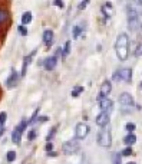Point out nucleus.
Wrapping results in <instances>:
<instances>
[{"label":"nucleus","instance_id":"nucleus-33","mask_svg":"<svg viewBox=\"0 0 142 164\" xmlns=\"http://www.w3.org/2000/svg\"><path fill=\"white\" fill-rule=\"evenodd\" d=\"M115 164H121V154H115Z\"/></svg>","mask_w":142,"mask_h":164},{"label":"nucleus","instance_id":"nucleus-6","mask_svg":"<svg viewBox=\"0 0 142 164\" xmlns=\"http://www.w3.org/2000/svg\"><path fill=\"white\" fill-rule=\"evenodd\" d=\"M79 148H81V144L76 140H69L62 144V151L65 154H75L79 151Z\"/></svg>","mask_w":142,"mask_h":164},{"label":"nucleus","instance_id":"nucleus-4","mask_svg":"<svg viewBox=\"0 0 142 164\" xmlns=\"http://www.w3.org/2000/svg\"><path fill=\"white\" fill-rule=\"evenodd\" d=\"M29 124H28V121H25L23 120L19 125L13 130V134H12V141L15 142V144H20V140H22V134H23V131L26 130V127H28Z\"/></svg>","mask_w":142,"mask_h":164},{"label":"nucleus","instance_id":"nucleus-31","mask_svg":"<svg viewBox=\"0 0 142 164\" xmlns=\"http://www.w3.org/2000/svg\"><path fill=\"white\" fill-rule=\"evenodd\" d=\"M88 3H89V0H85V2H82L81 5H79V10H83L85 7L88 6Z\"/></svg>","mask_w":142,"mask_h":164},{"label":"nucleus","instance_id":"nucleus-35","mask_svg":"<svg viewBox=\"0 0 142 164\" xmlns=\"http://www.w3.org/2000/svg\"><path fill=\"white\" fill-rule=\"evenodd\" d=\"M38 120V122L39 121H48V117H39V118H36Z\"/></svg>","mask_w":142,"mask_h":164},{"label":"nucleus","instance_id":"nucleus-29","mask_svg":"<svg viewBox=\"0 0 142 164\" xmlns=\"http://www.w3.org/2000/svg\"><path fill=\"white\" fill-rule=\"evenodd\" d=\"M135 56H142V43L139 45L137 48V50H135Z\"/></svg>","mask_w":142,"mask_h":164},{"label":"nucleus","instance_id":"nucleus-24","mask_svg":"<svg viewBox=\"0 0 142 164\" xmlns=\"http://www.w3.org/2000/svg\"><path fill=\"white\" fill-rule=\"evenodd\" d=\"M56 130H58V127H53V128H52V130H50V131H49V134H48V137H46V140H48V142H49L50 140H52V138L55 137V132H56Z\"/></svg>","mask_w":142,"mask_h":164},{"label":"nucleus","instance_id":"nucleus-27","mask_svg":"<svg viewBox=\"0 0 142 164\" xmlns=\"http://www.w3.org/2000/svg\"><path fill=\"white\" fill-rule=\"evenodd\" d=\"M131 154H132V148L131 147H126L125 150L121 151V155H131Z\"/></svg>","mask_w":142,"mask_h":164},{"label":"nucleus","instance_id":"nucleus-22","mask_svg":"<svg viewBox=\"0 0 142 164\" xmlns=\"http://www.w3.org/2000/svg\"><path fill=\"white\" fill-rule=\"evenodd\" d=\"M82 32V27L81 26H73V30H72V35H73V39H76Z\"/></svg>","mask_w":142,"mask_h":164},{"label":"nucleus","instance_id":"nucleus-21","mask_svg":"<svg viewBox=\"0 0 142 164\" xmlns=\"http://www.w3.org/2000/svg\"><path fill=\"white\" fill-rule=\"evenodd\" d=\"M82 91H83L82 87H75V88H73V91H72V97H73V98L79 97V95L82 94Z\"/></svg>","mask_w":142,"mask_h":164},{"label":"nucleus","instance_id":"nucleus-10","mask_svg":"<svg viewBox=\"0 0 142 164\" xmlns=\"http://www.w3.org/2000/svg\"><path fill=\"white\" fill-rule=\"evenodd\" d=\"M111 121V117H109V112H105V111H102L101 114L96 117V124H98L99 127H106L108 124H109Z\"/></svg>","mask_w":142,"mask_h":164},{"label":"nucleus","instance_id":"nucleus-38","mask_svg":"<svg viewBox=\"0 0 142 164\" xmlns=\"http://www.w3.org/2000/svg\"><path fill=\"white\" fill-rule=\"evenodd\" d=\"M128 164H137V163H134V161H132V163H128Z\"/></svg>","mask_w":142,"mask_h":164},{"label":"nucleus","instance_id":"nucleus-26","mask_svg":"<svg viewBox=\"0 0 142 164\" xmlns=\"http://www.w3.org/2000/svg\"><path fill=\"white\" fill-rule=\"evenodd\" d=\"M17 30H19V33H20V35H22V36H26V35H28V29H26V27L23 26H19L17 27Z\"/></svg>","mask_w":142,"mask_h":164},{"label":"nucleus","instance_id":"nucleus-12","mask_svg":"<svg viewBox=\"0 0 142 164\" xmlns=\"http://www.w3.org/2000/svg\"><path fill=\"white\" fill-rule=\"evenodd\" d=\"M19 73H17L15 69L12 71L10 73V77L7 78V81H6V85H7V88H15L17 85V82H19Z\"/></svg>","mask_w":142,"mask_h":164},{"label":"nucleus","instance_id":"nucleus-13","mask_svg":"<svg viewBox=\"0 0 142 164\" xmlns=\"http://www.w3.org/2000/svg\"><path fill=\"white\" fill-rule=\"evenodd\" d=\"M35 53H36V50H33L32 53H29L28 56H25V59H23V65H22V73H20V77H25V75H26V71H28V68H29V65H30V62H32Z\"/></svg>","mask_w":142,"mask_h":164},{"label":"nucleus","instance_id":"nucleus-18","mask_svg":"<svg viewBox=\"0 0 142 164\" xmlns=\"http://www.w3.org/2000/svg\"><path fill=\"white\" fill-rule=\"evenodd\" d=\"M30 22H32V12H25V13H23V16H22L23 26H25V25H29Z\"/></svg>","mask_w":142,"mask_h":164},{"label":"nucleus","instance_id":"nucleus-9","mask_svg":"<svg viewBox=\"0 0 142 164\" xmlns=\"http://www.w3.org/2000/svg\"><path fill=\"white\" fill-rule=\"evenodd\" d=\"M112 91V85H111L109 81H105L102 85H101V91H99V97L98 99H102V98H108V95L111 94Z\"/></svg>","mask_w":142,"mask_h":164},{"label":"nucleus","instance_id":"nucleus-3","mask_svg":"<svg viewBox=\"0 0 142 164\" xmlns=\"http://www.w3.org/2000/svg\"><path fill=\"white\" fill-rule=\"evenodd\" d=\"M139 25H141V22H139V15L132 7L128 6V26H129V29L137 30L138 27H139Z\"/></svg>","mask_w":142,"mask_h":164},{"label":"nucleus","instance_id":"nucleus-11","mask_svg":"<svg viewBox=\"0 0 142 164\" xmlns=\"http://www.w3.org/2000/svg\"><path fill=\"white\" fill-rule=\"evenodd\" d=\"M58 65V58L56 56H49V58H46L43 62V66L46 71H53Z\"/></svg>","mask_w":142,"mask_h":164},{"label":"nucleus","instance_id":"nucleus-5","mask_svg":"<svg viewBox=\"0 0 142 164\" xmlns=\"http://www.w3.org/2000/svg\"><path fill=\"white\" fill-rule=\"evenodd\" d=\"M114 79L122 82H131L132 81V69L131 68H122L118 72H115Z\"/></svg>","mask_w":142,"mask_h":164},{"label":"nucleus","instance_id":"nucleus-23","mask_svg":"<svg viewBox=\"0 0 142 164\" xmlns=\"http://www.w3.org/2000/svg\"><path fill=\"white\" fill-rule=\"evenodd\" d=\"M16 160V151H7V161L12 163Z\"/></svg>","mask_w":142,"mask_h":164},{"label":"nucleus","instance_id":"nucleus-7","mask_svg":"<svg viewBox=\"0 0 142 164\" xmlns=\"http://www.w3.org/2000/svg\"><path fill=\"white\" fill-rule=\"evenodd\" d=\"M119 104H121V107H122L124 109H129V108H132V107L135 105V101H134V98H132L131 94L122 92L119 95Z\"/></svg>","mask_w":142,"mask_h":164},{"label":"nucleus","instance_id":"nucleus-25","mask_svg":"<svg viewBox=\"0 0 142 164\" xmlns=\"http://www.w3.org/2000/svg\"><path fill=\"white\" fill-rule=\"evenodd\" d=\"M6 120H7V114L6 112H0V125H5Z\"/></svg>","mask_w":142,"mask_h":164},{"label":"nucleus","instance_id":"nucleus-19","mask_svg":"<svg viewBox=\"0 0 142 164\" xmlns=\"http://www.w3.org/2000/svg\"><path fill=\"white\" fill-rule=\"evenodd\" d=\"M60 52H62V56H68V55H69V52H71V42H69V40H68V42H66L65 43V46H63V49L60 50Z\"/></svg>","mask_w":142,"mask_h":164},{"label":"nucleus","instance_id":"nucleus-20","mask_svg":"<svg viewBox=\"0 0 142 164\" xmlns=\"http://www.w3.org/2000/svg\"><path fill=\"white\" fill-rule=\"evenodd\" d=\"M7 19H9V13L6 10H3V9H0V25H3Z\"/></svg>","mask_w":142,"mask_h":164},{"label":"nucleus","instance_id":"nucleus-36","mask_svg":"<svg viewBox=\"0 0 142 164\" xmlns=\"http://www.w3.org/2000/svg\"><path fill=\"white\" fill-rule=\"evenodd\" d=\"M3 132H5V125H0V137L3 135Z\"/></svg>","mask_w":142,"mask_h":164},{"label":"nucleus","instance_id":"nucleus-34","mask_svg":"<svg viewBox=\"0 0 142 164\" xmlns=\"http://www.w3.org/2000/svg\"><path fill=\"white\" fill-rule=\"evenodd\" d=\"M52 150H53V144L52 142H48L46 144V151H52Z\"/></svg>","mask_w":142,"mask_h":164},{"label":"nucleus","instance_id":"nucleus-17","mask_svg":"<svg viewBox=\"0 0 142 164\" xmlns=\"http://www.w3.org/2000/svg\"><path fill=\"white\" fill-rule=\"evenodd\" d=\"M124 142H125L128 147H131L132 144H135V142H137V135H135V134H132V132H131V134H128V135L124 138Z\"/></svg>","mask_w":142,"mask_h":164},{"label":"nucleus","instance_id":"nucleus-28","mask_svg":"<svg viewBox=\"0 0 142 164\" xmlns=\"http://www.w3.org/2000/svg\"><path fill=\"white\" fill-rule=\"evenodd\" d=\"M35 138H36V131H35V130H32V131H29L28 140H30V141H32V140H35Z\"/></svg>","mask_w":142,"mask_h":164},{"label":"nucleus","instance_id":"nucleus-37","mask_svg":"<svg viewBox=\"0 0 142 164\" xmlns=\"http://www.w3.org/2000/svg\"><path fill=\"white\" fill-rule=\"evenodd\" d=\"M139 87H141V89H142V81H141V84H139Z\"/></svg>","mask_w":142,"mask_h":164},{"label":"nucleus","instance_id":"nucleus-8","mask_svg":"<svg viewBox=\"0 0 142 164\" xmlns=\"http://www.w3.org/2000/svg\"><path fill=\"white\" fill-rule=\"evenodd\" d=\"M89 131H91V128H89L88 124H85V122H79V124L76 125V130H75L76 138L78 140H83V138L89 134Z\"/></svg>","mask_w":142,"mask_h":164},{"label":"nucleus","instance_id":"nucleus-2","mask_svg":"<svg viewBox=\"0 0 142 164\" xmlns=\"http://www.w3.org/2000/svg\"><path fill=\"white\" fill-rule=\"evenodd\" d=\"M98 142L99 145H102L105 148H109L112 145V134H111V130L104 127L98 134Z\"/></svg>","mask_w":142,"mask_h":164},{"label":"nucleus","instance_id":"nucleus-32","mask_svg":"<svg viewBox=\"0 0 142 164\" xmlns=\"http://www.w3.org/2000/svg\"><path fill=\"white\" fill-rule=\"evenodd\" d=\"M53 3H55L56 6H58V7H60V9H62V7H63V0H55V2H53Z\"/></svg>","mask_w":142,"mask_h":164},{"label":"nucleus","instance_id":"nucleus-39","mask_svg":"<svg viewBox=\"0 0 142 164\" xmlns=\"http://www.w3.org/2000/svg\"><path fill=\"white\" fill-rule=\"evenodd\" d=\"M141 3H142V0H141Z\"/></svg>","mask_w":142,"mask_h":164},{"label":"nucleus","instance_id":"nucleus-15","mask_svg":"<svg viewBox=\"0 0 142 164\" xmlns=\"http://www.w3.org/2000/svg\"><path fill=\"white\" fill-rule=\"evenodd\" d=\"M43 42L46 45V48H50V45L53 42V32L50 29H46L43 32Z\"/></svg>","mask_w":142,"mask_h":164},{"label":"nucleus","instance_id":"nucleus-14","mask_svg":"<svg viewBox=\"0 0 142 164\" xmlns=\"http://www.w3.org/2000/svg\"><path fill=\"white\" fill-rule=\"evenodd\" d=\"M99 107H101V109L105 111V112H111V109L114 107V102H112V99H109V98H102V99H99Z\"/></svg>","mask_w":142,"mask_h":164},{"label":"nucleus","instance_id":"nucleus-1","mask_svg":"<svg viewBox=\"0 0 142 164\" xmlns=\"http://www.w3.org/2000/svg\"><path fill=\"white\" fill-rule=\"evenodd\" d=\"M115 50H116V56L119 60L128 59V53H129V39L126 33H121L116 38V43H115Z\"/></svg>","mask_w":142,"mask_h":164},{"label":"nucleus","instance_id":"nucleus-30","mask_svg":"<svg viewBox=\"0 0 142 164\" xmlns=\"http://www.w3.org/2000/svg\"><path fill=\"white\" fill-rule=\"evenodd\" d=\"M126 130L129 132H132L134 130H135V124H132V122H129V124H126Z\"/></svg>","mask_w":142,"mask_h":164},{"label":"nucleus","instance_id":"nucleus-16","mask_svg":"<svg viewBox=\"0 0 142 164\" xmlns=\"http://www.w3.org/2000/svg\"><path fill=\"white\" fill-rule=\"evenodd\" d=\"M102 12H104L105 13V16L108 17V19H109L111 16H112V15H114V9H112V3H109V2H108V3H105L104 6H102Z\"/></svg>","mask_w":142,"mask_h":164}]
</instances>
